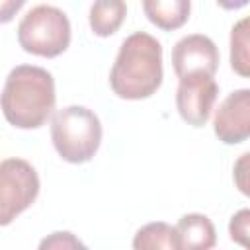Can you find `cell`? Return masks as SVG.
Listing matches in <instances>:
<instances>
[{"instance_id": "cell-11", "label": "cell", "mask_w": 250, "mask_h": 250, "mask_svg": "<svg viewBox=\"0 0 250 250\" xmlns=\"http://www.w3.org/2000/svg\"><path fill=\"white\" fill-rule=\"evenodd\" d=\"M127 6L121 0H102L94 2L90 8V27L98 37L113 35L123 23Z\"/></svg>"}, {"instance_id": "cell-1", "label": "cell", "mask_w": 250, "mask_h": 250, "mask_svg": "<svg viewBox=\"0 0 250 250\" xmlns=\"http://www.w3.org/2000/svg\"><path fill=\"white\" fill-rule=\"evenodd\" d=\"M55 80L49 70L33 64H20L10 70L0 94V107L6 121L18 129L45 125L55 109Z\"/></svg>"}, {"instance_id": "cell-9", "label": "cell", "mask_w": 250, "mask_h": 250, "mask_svg": "<svg viewBox=\"0 0 250 250\" xmlns=\"http://www.w3.org/2000/svg\"><path fill=\"white\" fill-rule=\"evenodd\" d=\"M174 229L180 250H211L217 242L215 225L201 213L184 215Z\"/></svg>"}, {"instance_id": "cell-8", "label": "cell", "mask_w": 250, "mask_h": 250, "mask_svg": "<svg viewBox=\"0 0 250 250\" xmlns=\"http://www.w3.org/2000/svg\"><path fill=\"white\" fill-rule=\"evenodd\" d=\"M215 135L225 145H238L250 137V90L230 92L219 105L213 121Z\"/></svg>"}, {"instance_id": "cell-6", "label": "cell", "mask_w": 250, "mask_h": 250, "mask_svg": "<svg viewBox=\"0 0 250 250\" xmlns=\"http://www.w3.org/2000/svg\"><path fill=\"white\" fill-rule=\"evenodd\" d=\"M172 64L176 76H213L219 68V49L203 33L182 37L172 49Z\"/></svg>"}, {"instance_id": "cell-14", "label": "cell", "mask_w": 250, "mask_h": 250, "mask_svg": "<svg viewBox=\"0 0 250 250\" xmlns=\"http://www.w3.org/2000/svg\"><path fill=\"white\" fill-rule=\"evenodd\" d=\"M37 250H88V246L68 230H55L39 242Z\"/></svg>"}, {"instance_id": "cell-5", "label": "cell", "mask_w": 250, "mask_h": 250, "mask_svg": "<svg viewBox=\"0 0 250 250\" xmlns=\"http://www.w3.org/2000/svg\"><path fill=\"white\" fill-rule=\"evenodd\" d=\"M39 193V176L23 158L0 162V225H10L23 213Z\"/></svg>"}, {"instance_id": "cell-15", "label": "cell", "mask_w": 250, "mask_h": 250, "mask_svg": "<svg viewBox=\"0 0 250 250\" xmlns=\"http://www.w3.org/2000/svg\"><path fill=\"white\" fill-rule=\"evenodd\" d=\"M248 219H250V211L248 209H240L236 215H232L230 225H229L230 238L234 242L242 244L244 248L248 246Z\"/></svg>"}, {"instance_id": "cell-7", "label": "cell", "mask_w": 250, "mask_h": 250, "mask_svg": "<svg viewBox=\"0 0 250 250\" xmlns=\"http://www.w3.org/2000/svg\"><path fill=\"white\" fill-rule=\"evenodd\" d=\"M219 86L213 76L182 78L176 90V107L180 117L191 127H203L211 115Z\"/></svg>"}, {"instance_id": "cell-4", "label": "cell", "mask_w": 250, "mask_h": 250, "mask_svg": "<svg viewBox=\"0 0 250 250\" xmlns=\"http://www.w3.org/2000/svg\"><path fill=\"white\" fill-rule=\"evenodd\" d=\"M20 47L39 57H59L70 43V21L66 14L51 4L31 8L18 23Z\"/></svg>"}, {"instance_id": "cell-12", "label": "cell", "mask_w": 250, "mask_h": 250, "mask_svg": "<svg viewBox=\"0 0 250 250\" xmlns=\"http://www.w3.org/2000/svg\"><path fill=\"white\" fill-rule=\"evenodd\" d=\"M133 250H180L176 229L164 221L146 223L135 232Z\"/></svg>"}, {"instance_id": "cell-2", "label": "cell", "mask_w": 250, "mask_h": 250, "mask_svg": "<svg viewBox=\"0 0 250 250\" xmlns=\"http://www.w3.org/2000/svg\"><path fill=\"white\" fill-rule=\"evenodd\" d=\"M162 45L146 31L131 33L119 47L109 72V86L115 96L143 100L162 84Z\"/></svg>"}, {"instance_id": "cell-13", "label": "cell", "mask_w": 250, "mask_h": 250, "mask_svg": "<svg viewBox=\"0 0 250 250\" xmlns=\"http://www.w3.org/2000/svg\"><path fill=\"white\" fill-rule=\"evenodd\" d=\"M248 18H242L234 23L230 31V66L236 74H250V59H248Z\"/></svg>"}, {"instance_id": "cell-16", "label": "cell", "mask_w": 250, "mask_h": 250, "mask_svg": "<svg viewBox=\"0 0 250 250\" xmlns=\"http://www.w3.org/2000/svg\"><path fill=\"white\" fill-rule=\"evenodd\" d=\"M21 6H23V0H0V23L10 21Z\"/></svg>"}, {"instance_id": "cell-10", "label": "cell", "mask_w": 250, "mask_h": 250, "mask_svg": "<svg viewBox=\"0 0 250 250\" xmlns=\"http://www.w3.org/2000/svg\"><path fill=\"white\" fill-rule=\"evenodd\" d=\"M191 4L188 0H146L143 2V10L150 23L160 29H178L189 18Z\"/></svg>"}, {"instance_id": "cell-3", "label": "cell", "mask_w": 250, "mask_h": 250, "mask_svg": "<svg viewBox=\"0 0 250 250\" xmlns=\"http://www.w3.org/2000/svg\"><path fill=\"white\" fill-rule=\"evenodd\" d=\"M51 139L62 160L72 164L88 162L100 148L102 123L92 109L68 105L53 115Z\"/></svg>"}]
</instances>
